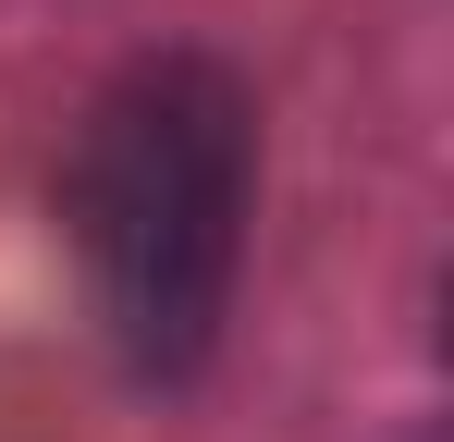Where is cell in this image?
I'll return each mask as SVG.
<instances>
[{"mask_svg":"<svg viewBox=\"0 0 454 442\" xmlns=\"http://www.w3.org/2000/svg\"><path fill=\"white\" fill-rule=\"evenodd\" d=\"M62 221L111 344L136 368H197L246 246V86L184 50L111 74L62 172Z\"/></svg>","mask_w":454,"mask_h":442,"instance_id":"cell-1","label":"cell"}]
</instances>
